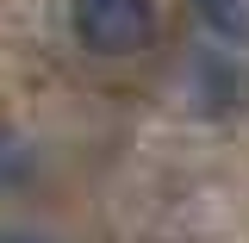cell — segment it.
Returning a JSON list of instances; mask_svg holds the SVG:
<instances>
[{"instance_id":"4","label":"cell","mask_w":249,"mask_h":243,"mask_svg":"<svg viewBox=\"0 0 249 243\" xmlns=\"http://www.w3.org/2000/svg\"><path fill=\"white\" fill-rule=\"evenodd\" d=\"M0 243H50V237H44V231H31V224H6Z\"/></svg>"},{"instance_id":"1","label":"cell","mask_w":249,"mask_h":243,"mask_svg":"<svg viewBox=\"0 0 249 243\" xmlns=\"http://www.w3.org/2000/svg\"><path fill=\"white\" fill-rule=\"evenodd\" d=\"M75 37L93 56H137L156 37L150 0H75Z\"/></svg>"},{"instance_id":"2","label":"cell","mask_w":249,"mask_h":243,"mask_svg":"<svg viewBox=\"0 0 249 243\" xmlns=\"http://www.w3.org/2000/svg\"><path fill=\"white\" fill-rule=\"evenodd\" d=\"M199 25L224 44H249V0H193Z\"/></svg>"},{"instance_id":"3","label":"cell","mask_w":249,"mask_h":243,"mask_svg":"<svg viewBox=\"0 0 249 243\" xmlns=\"http://www.w3.org/2000/svg\"><path fill=\"white\" fill-rule=\"evenodd\" d=\"M25 181H31V150L13 131H0V187H25Z\"/></svg>"}]
</instances>
